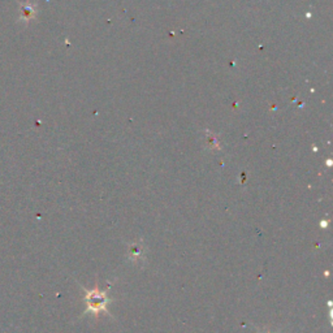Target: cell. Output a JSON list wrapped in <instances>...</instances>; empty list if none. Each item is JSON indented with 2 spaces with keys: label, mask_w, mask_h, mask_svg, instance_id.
Wrapping results in <instances>:
<instances>
[{
  "label": "cell",
  "mask_w": 333,
  "mask_h": 333,
  "mask_svg": "<svg viewBox=\"0 0 333 333\" xmlns=\"http://www.w3.org/2000/svg\"><path fill=\"white\" fill-rule=\"evenodd\" d=\"M86 302H87V311L93 314H99L106 310L108 303V297L104 292L99 289H94L86 292Z\"/></svg>",
  "instance_id": "obj_1"
}]
</instances>
